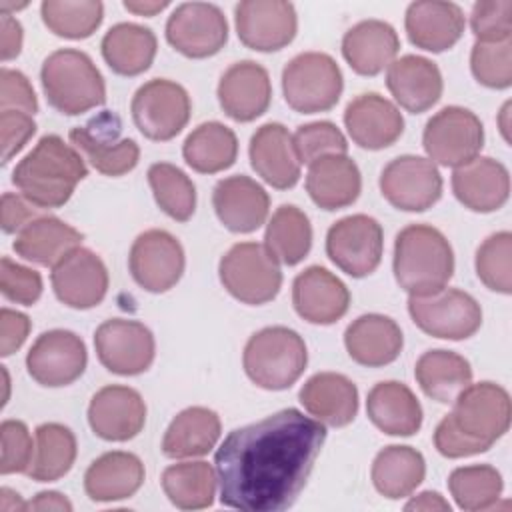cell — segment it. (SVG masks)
I'll return each mask as SVG.
<instances>
[{
	"label": "cell",
	"mask_w": 512,
	"mask_h": 512,
	"mask_svg": "<svg viewBox=\"0 0 512 512\" xmlns=\"http://www.w3.org/2000/svg\"><path fill=\"white\" fill-rule=\"evenodd\" d=\"M324 440V424L296 408L232 430L214 454L220 502L242 512L290 508Z\"/></svg>",
	"instance_id": "6da1fadb"
},
{
	"label": "cell",
	"mask_w": 512,
	"mask_h": 512,
	"mask_svg": "<svg viewBox=\"0 0 512 512\" xmlns=\"http://www.w3.org/2000/svg\"><path fill=\"white\" fill-rule=\"evenodd\" d=\"M510 394L494 382L468 384L434 430V446L446 458L482 454L510 428Z\"/></svg>",
	"instance_id": "7a4b0ae2"
},
{
	"label": "cell",
	"mask_w": 512,
	"mask_h": 512,
	"mask_svg": "<svg viewBox=\"0 0 512 512\" xmlns=\"http://www.w3.org/2000/svg\"><path fill=\"white\" fill-rule=\"evenodd\" d=\"M86 174L84 156L60 136L48 134L16 164L12 182L36 208H60Z\"/></svg>",
	"instance_id": "3957f363"
},
{
	"label": "cell",
	"mask_w": 512,
	"mask_h": 512,
	"mask_svg": "<svg viewBox=\"0 0 512 512\" xmlns=\"http://www.w3.org/2000/svg\"><path fill=\"white\" fill-rule=\"evenodd\" d=\"M392 266L402 290L424 296L446 288L454 274V252L438 228L410 224L396 236Z\"/></svg>",
	"instance_id": "277c9868"
},
{
	"label": "cell",
	"mask_w": 512,
	"mask_h": 512,
	"mask_svg": "<svg viewBox=\"0 0 512 512\" xmlns=\"http://www.w3.org/2000/svg\"><path fill=\"white\" fill-rule=\"evenodd\" d=\"M44 96L66 116L88 112L106 102V84L92 58L76 48L52 52L40 70Z\"/></svg>",
	"instance_id": "5b68a950"
},
{
	"label": "cell",
	"mask_w": 512,
	"mask_h": 512,
	"mask_svg": "<svg viewBox=\"0 0 512 512\" xmlns=\"http://www.w3.org/2000/svg\"><path fill=\"white\" fill-rule=\"evenodd\" d=\"M242 364L246 376L264 390H286L304 372L308 350L302 336L286 326H268L250 336Z\"/></svg>",
	"instance_id": "8992f818"
},
{
	"label": "cell",
	"mask_w": 512,
	"mask_h": 512,
	"mask_svg": "<svg viewBox=\"0 0 512 512\" xmlns=\"http://www.w3.org/2000/svg\"><path fill=\"white\" fill-rule=\"evenodd\" d=\"M342 88L340 66L324 52H302L282 70L284 100L300 114L330 110L340 100Z\"/></svg>",
	"instance_id": "52a82bcc"
},
{
	"label": "cell",
	"mask_w": 512,
	"mask_h": 512,
	"mask_svg": "<svg viewBox=\"0 0 512 512\" xmlns=\"http://www.w3.org/2000/svg\"><path fill=\"white\" fill-rule=\"evenodd\" d=\"M220 282L236 300L260 306L274 300L282 286L278 260L256 242L234 244L220 260Z\"/></svg>",
	"instance_id": "ba28073f"
},
{
	"label": "cell",
	"mask_w": 512,
	"mask_h": 512,
	"mask_svg": "<svg viewBox=\"0 0 512 512\" xmlns=\"http://www.w3.org/2000/svg\"><path fill=\"white\" fill-rule=\"evenodd\" d=\"M408 312L422 332L442 340H466L482 326L480 304L474 296L458 288L410 296Z\"/></svg>",
	"instance_id": "9c48e42d"
},
{
	"label": "cell",
	"mask_w": 512,
	"mask_h": 512,
	"mask_svg": "<svg viewBox=\"0 0 512 512\" xmlns=\"http://www.w3.org/2000/svg\"><path fill=\"white\" fill-rule=\"evenodd\" d=\"M136 128L156 142L172 140L190 120L192 104L184 86L168 78L144 82L130 104Z\"/></svg>",
	"instance_id": "30bf717a"
},
{
	"label": "cell",
	"mask_w": 512,
	"mask_h": 512,
	"mask_svg": "<svg viewBox=\"0 0 512 512\" xmlns=\"http://www.w3.org/2000/svg\"><path fill=\"white\" fill-rule=\"evenodd\" d=\"M422 146L428 160L458 168L480 154L484 146V126L472 110L446 106L426 122Z\"/></svg>",
	"instance_id": "8fae6325"
},
{
	"label": "cell",
	"mask_w": 512,
	"mask_h": 512,
	"mask_svg": "<svg viewBox=\"0 0 512 512\" xmlns=\"http://www.w3.org/2000/svg\"><path fill=\"white\" fill-rule=\"evenodd\" d=\"M384 250V230L380 222L366 214L340 218L328 228L326 254L348 276L364 278L372 274Z\"/></svg>",
	"instance_id": "7c38bea8"
},
{
	"label": "cell",
	"mask_w": 512,
	"mask_h": 512,
	"mask_svg": "<svg viewBox=\"0 0 512 512\" xmlns=\"http://www.w3.org/2000/svg\"><path fill=\"white\" fill-rule=\"evenodd\" d=\"M120 118L104 110L86 126L70 130L74 148L104 176H122L138 164L140 148L132 138H120Z\"/></svg>",
	"instance_id": "4fadbf2b"
},
{
	"label": "cell",
	"mask_w": 512,
	"mask_h": 512,
	"mask_svg": "<svg viewBox=\"0 0 512 512\" xmlns=\"http://www.w3.org/2000/svg\"><path fill=\"white\" fill-rule=\"evenodd\" d=\"M94 348L100 364L120 376H136L150 368L156 342L148 326L138 320L110 318L94 332Z\"/></svg>",
	"instance_id": "5bb4252c"
},
{
	"label": "cell",
	"mask_w": 512,
	"mask_h": 512,
	"mask_svg": "<svg viewBox=\"0 0 512 512\" xmlns=\"http://www.w3.org/2000/svg\"><path fill=\"white\" fill-rule=\"evenodd\" d=\"M168 44L186 58L218 54L228 40V22L216 4L184 2L166 22Z\"/></svg>",
	"instance_id": "9a60e30c"
},
{
	"label": "cell",
	"mask_w": 512,
	"mask_h": 512,
	"mask_svg": "<svg viewBox=\"0 0 512 512\" xmlns=\"http://www.w3.org/2000/svg\"><path fill=\"white\" fill-rule=\"evenodd\" d=\"M380 192L398 210L424 212L440 200L442 176L432 160L404 154L384 166Z\"/></svg>",
	"instance_id": "2e32d148"
},
{
	"label": "cell",
	"mask_w": 512,
	"mask_h": 512,
	"mask_svg": "<svg viewBox=\"0 0 512 512\" xmlns=\"http://www.w3.org/2000/svg\"><path fill=\"white\" fill-rule=\"evenodd\" d=\"M184 248L176 236L152 228L142 232L128 254V268L134 282L146 292H166L178 284L184 274Z\"/></svg>",
	"instance_id": "e0dca14e"
},
{
	"label": "cell",
	"mask_w": 512,
	"mask_h": 512,
	"mask_svg": "<svg viewBox=\"0 0 512 512\" xmlns=\"http://www.w3.org/2000/svg\"><path fill=\"white\" fill-rule=\"evenodd\" d=\"M88 362L84 340L70 330H48L42 332L26 356L28 374L48 388L68 386L78 380Z\"/></svg>",
	"instance_id": "ac0fdd59"
},
{
	"label": "cell",
	"mask_w": 512,
	"mask_h": 512,
	"mask_svg": "<svg viewBox=\"0 0 512 512\" xmlns=\"http://www.w3.org/2000/svg\"><path fill=\"white\" fill-rule=\"evenodd\" d=\"M234 20L240 42L258 52L288 46L298 30L296 8L284 0H244L236 4Z\"/></svg>",
	"instance_id": "d6986e66"
},
{
	"label": "cell",
	"mask_w": 512,
	"mask_h": 512,
	"mask_svg": "<svg viewBox=\"0 0 512 512\" xmlns=\"http://www.w3.org/2000/svg\"><path fill=\"white\" fill-rule=\"evenodd\" d=\"M50 282L62 304L88 310L104 300L108 292V270L98 254L80 246L52 268Z\"/></svg>",
	"instance_id": "ffe728a7"
},
{
	"label": "cell",
	"mask_w": 512,
	"mask_h": 512,
	"mask_svg": "<svg viewBox=\"0 0 512 512\" xmlns=\"http://www.w3.org/2000/svg\"><path fill=\"white\" fill-rule=\"evenodd\" d=\"M88 424L102 440L126 442L144 428L146 404L140 392L130 386H104L90 400Z\"/></svg>",
	"instance_id": "44dd1931"
},
{
	"label": "cell",
	"mask_w": 512,
	"mask_h": 512,
	"mask_svg": "<svg viewBox=\"0 0 512 512\" xmlns=\"http://www.w3.org/2000/svg\"><path fill=\"white\" fill-rule=\"evenodd\" d=\"M212 206L218 220L236 234L258 230L270 210V196L250 176L236 174L218 180L212 190Z\"/></svg>",
	"instance_id": "7402d4cb"
},
{
	"label": "cell",
	"mask_w": 512,
	"mask_h": 512,
	"mask_svg": "<svg viewBox=\"0 0 512 512\" xmlns=\"http://www.w3.org/2000/svg\"><path fill=\"white\" fill-rule=\"evenodd\" d=\"M344 124L352 142L366 150L388 148L404 132V118L398 106L376 92L350 100L344 110Z\"/></svg>",
	"instance_id": "603a6c76"
},
{
	"label": "cell",
	"mask_w": 512,
	"mask_h": 512,
	"mask_svg": "<svg viewBox=\"0 0 512 512\" xmlns=\"http://www.w3.org/2000/svg\"><path fill=\"white\" fill-rule=\"evenodd\" d=\"M292 304L300 318L310 324H334L350 306L346 284L322 266H310L292 282Z\"/></svg>",
	"instance_id": "cb8c5ba5"
},
{
	"label": "cell",
	"mask_w": 512,
	"mask_h": 512,
	"mask_svg": "<svg viewBox=\"0 0 512 512\" xmlns=\"http://www.w3.org/2000/svg\"><path fill=\"white\" fill-rule=\"evenodd\" d=\"M272 100L268 70L254 60L232 64L218 82V102L236 122H252L262 116Z\"/></svg>",
	"instance_id": "d4e9b609"
},
{
	"label": "cell",
	"mask_w": 512,
	"mask_h": 512,
	"mask_svg": "<svg viewBox=\"0 0 512 512\" xmlns=\"http://www.w3.org/2000/svg\"><path fill=\"white\" fill-rule=\"evenodd\" d=\"M248 154L254 172L272 188L286 190L300 180V160L284 124H262L250 138Z\"/></svg>",
	"instance_id": "484cf974"
},
{
	"label": "cell",
	"mask_w": 512,
	"mask_h": 512,
	"mask_svg": "<svg viewBox=\"0 0 512 512\" xmlns=\"http://www.w3.org/2000/svg\"><path fill=\"white\" fill-rule=\"evenodd\" d=\"M452 190L460 204L472 212L500 210L510 196L508 168L490 158L476 156L470 162L454 168Z\"/></svg>",
	"instance_id": "4316f807"
},
{
	"label": "cell",
	"mask_w": 512,
	"mask_h": 512,
	"mask_svg": "<svg viewBox=\"0 0 512 512\" xmlns=\"http://www.w3.org/2000/svg\"><path fill=\"white\" fill-rule=\"evenodd\" d=\"M466 16L454 2L418 0L406 10L404 28L410 42L426 52H444L464 34Z\"/></svg>",
	"instance_id": "83f0119b"
},
{
	"label": "cell",
	"mask_w": 512,
	"mask_h": 512,
	"mask_svg": "<svg viewBox=\"0 0 512 512\" xmlns=\"http://www.w3.org/2000/svg\"><path fill=\"white\" fill-rule=\"evenodd\" d=\"M386 86L394 100L412 114L430 110L442 96L444 82L436 62L406 54L396 58L386 72Z\"/></svg>",
	"instance_id": "f1b7e54d"
},
{
	"label": "cell",
	"mask_w": 512,
	"mask_h": 512,
	"mask_svg": "<svg viewBox=\"0 0 512 512\" xmlns=\"http://www.w3.org/2000/svg\"><path fill=\"white\" fill-rule=\"evenodd\" d=\"M344 346L356 364L380 368L400 356L404 338L390 316L362 314L346 328Z\"/></svg>",
	"instance_id": "f546056e"
},
{
	"label": "cell",
	"mask_w": 512,
	"mask_h": 512,
	"mask_svg": "<svg viewBox=\"0 0 512 512\" xmlns=\"http://www.w3.org/2000/svg\"><path fill=\"white\" fill-rule=\"evenodd\" d=\"M302 406L326 426H346L358 412L356 384L338 372H318L310 376L298 394Z\"/></svg>",
	"instance_id": "4dcf8cb0"
},
{
	"label": "cell",
	"mask_w": 512,
	"mask_h": 512,
	"mask_svg": "<svg viewBox=\"0 0 512 512\" xmlns=\"http://www.w3.org/2000/svg\"><path fill=\"white\" fill-rule=\"evenodd\" d=\"M306 190L322 210H340L360 196L362 176L352 158L330 154L308 164Z\"/></svg>",
	"instance_id": "1f68e13d"
},
{
	"label": "cell",
	"mask_w": 512,
	"mask_h": 512,
	"mask_svg": "<svg viewBox=\"0 0 512 512\" xmlns=\"http://www.w3.org/2000/svg\"><path fill=\"white\" fill-rule=\"evenodd\" d=\"M400 48L396 30L384 20H362L342 38V56L356 74L376 76L388 68Z\"/></svg>",
	"instance_id": "d6a6232c"
},
{
	"label": "cell",
	"mask_w": 512,
	"mask_h": 512,
	"mask_svg": "<svg viewBox=\"0 0 512 512\" xmlns=\"http://www.w3.org/2000/svg\"><path fill=\"white\" fill-rule=\"evenodd\" d=\"M144 464L132 452L112 450L98 456L84 474V490L94 502H116L134 496L144 482Z\"/></svg>",
	"instance_id": "836d02e7"
},
{
	"label": "cell",
	"mask_w": 512,
	"mask_h": 512,
	"mask_svg": "<svg viewBox=\"0 0 512 512\" xmlns=\"http://www.w3.org/2000/svg\"><path fill=\"white\" fill-rule=\"evenodd\" d=\"M80 244L82 234L74 226L56 216H38L16 234L12 248L28 262L54 268Z\"/></svg>",
	"instance_id": "e575fe53"
},
{
	"label": "cell",
	"mask_w": 512,
	"mask_h": 512,
	"mask_svg": "<svg viewBox=\"0 0 512 512\" xmlns=\"http://www.w3.org/2000/svg\"><path fill=\"white\" fill-rule=\"evenodd\" d=\"M372 424L390 436H412L422 426V406L414 392L396 380L378 382L366 398Z\"/></svg>",
	"instance_id": "d590c367"
},
{
	"label": "cell",
	"mask_w": 512,
	"mask_h": 512,
	"mask_svg": "<svg viewBox=\"0 0 512 512\" xmlns=\"http://www.w3.org/2000/svg\"><path fill=\"white\" fill-rule=\"evenodd\" d=\"M220 418L204 406H190L174 416L162 438L168 458H194L208 454L220 438Z\"/></svg>",
	"instance_id": "8d00e7d4"
},
{
	"label": "cell",
	"mask_w": 512,
	"mask_h": 512,
	"mask_svg": "<svg viewBox=\"0 0 512 512\" xmlns=\"http://www.w3.org/2000/svg\"><path fill=\"white\" fill-rule=\"evenodd\" d=\"M100 48L106 64L116 74L138 76L154 62L158 42L150 28L134 22H120L104 34Z\"/></svg>",
	"instance_id": "74e56055"
},
{
	"label": "cell",
	"mask_w": 512,
	"mask_h": 512,
	"mask_svg": "<svg viewBox=\"0 0 512 512\" xmlns=\"http://www.w3.org/2000/svg\"><path fill=\"white\" fill-rule=\"evenodd\" d=\"M414 376L428 398L440 404H452L472 382V368L464 356L438 348L428 350L418 358Z\"/></svg>",
	"instance_id": "f35d334b"
},
{
	"label": "cell",
	"mask_w": 512,
	"mask_h": 512,
	"mask_svg": "<svg viewBox=\"0 0 512 512\" xmlns=\"http://www.w3.org/2000/svg\"><path fill=\"white\" fill-rule=\"evenodd\" d=\"M372 484L390 500L410 496L426 476L424 456L412 446L392 444L380 450L372 462Z\"/></svg>",
	"instance_id": "ab89813d"
},
{
	"label": "cell",
	"mask_w": 512,
	"mask_h": 512,
	"mask_svg": "<svg viewBox=\"0 0 512 512\" xmlns=\"http://www.w3.org/2000/svg\"><path fill=\"white\" fill-rule=\"evenodd\" d=\"M182 156L186 164L200 174L222 172L236 162V134L222 122H204L184 140Z\"/></svg>",
	"instance_id": "60d3db41"
},
{
	"label": "cell",
	"mask_w": 512,
	"mask_h": 512,
	"mask_svg": "<svg viewBox=\"0 0 512 512\" xmlns=\"http://www.w3.org/2000/svg\"><path fill=\"white\" fill-rule=\"evenodd\" d=\"M264 246L286 266L302 262L312 248V226L308 216L294 204H282L276 208L266 226Z\"/></svg>",
	"instance_id": "b9f144b4"
},
{
	"label": "cell",
	"mask_w": 512,
	"mask_h": 512,
	"mask_svg": "<svg viewBox=\"0 0 512 512\" xmlns=\"http://www.w3.org/2000/svg\"><path fill=\"white\" fill-rule=\"evenodd\" d=\"M216 472L204 462H178L162 472V490L180 510H200L214 502Z\"/></svg>",
	"instance_id": "7bdbcfd3"
},
{
	"label": "cell",
	"mask_w": 512,
	"mask_h": 512,
	"mask_svg": "<svg viewBox=\"0 0 512 512\" xmlns=\"http://www.w3.org/2000/svg\"><path fill=\"white\" fill-rule=\"evenodd\" d=\"M34 436V458L26 474L36 482H54L68 474L78 452L74 432L64 424L46 422Z\"/></svg>",
	"instance_id": "ee69618b"
},
{
	"label": "cell",
	"mask_w": 512,
	"mask_h": 512,
	"mask_svg": "<svg viewBox=\"0 0 512 512\" xmlns=\"http://www.w3.org/2000/svg\"><path fill=\"white\" fill-rule=\"evenodd\" d=\"M42 22L50 32L70 40L92 36L104 18V4L98 0H44Z\"/></svg>",
	"instance_id": "f6af8a7d"
},
{
	"label": "cell",
	"mask_w": 512,
	"mask_h": 512,
	"mask_svg": "<svg viewBox=\"0 0 512 512\" xmlns=\"http://www.w3.org/2000/svg\"><path fill=\"white\" fill-rule=\"evenodd\" d=\"M148 184L154 200L164 214L178 222L192 218L196 210V186L178 166L156 162L148 168Z\"/></svg>",
	"instance_id": "bcb514c9"
},
{
	"label": "cell",
	"mask_w": 512,
	"mask_h": 512,
	"mask_svg": "<svg viewBox=\"0 0 512 512\" xmlns=\"http://www.w3.org/2000/svg\"><path fill=\"white\" fill-rule=\"evenodd\" d=\"M448 488L462 510H486L498 502L504 482L494 466L472 464L452 470Z\"/></svg>",
	"instance_id": "7dc6e473"
},
{
	"label": "cell",
	"mask_w": 512,
	"mask_h": 512,
	"mask_svg": "<svg viewBox=\"0 0 512 512\" xmlns=\"http://www.w3.org/2000/svg\"><path fill=\"white\" fill-rule=\"evenodd\" d=\"M480 282L500 294L512 292V234L508 230L488 236L476 250Z\"/></svg>",
	"instance_id": "c3c4849f"
},
{
	"label": "cell",
	"mask_w": 512,
	"mask_h": 512,
	"mask_svg": "<svg viewBox=\"0 0 512 512\" xmlns=\"http://www.w3.org/2000/svg\"><path fill=\"white\" fill-rule=\"evenodd\" d=\"M470 70L486 88H508L512 84V40L476 42L470 52Z\"/></svg>",
	"instance_id": "681fc988"
},
{
	"label": "cell",
	"mask_w": 512,
	"mask_h": 512,
	"mask_svg": "<svg viewBox=\"0 0 512 512\" xmlns=\"http://www.w3.org/2000/svg\"><path fill=\"white\" fill-rule=\"evenodd\" d=\"M300 164H312L314 160L330 154H346L348 142L340 128L328 120L310 122L298 126L292 136Z\"/></svg>",
	"instance_id": "f907efd6"
},
{
	"label": "cell",
	"mask_w": 512,
	"mask_h": 512,
	"mask_svg": "<svg viewBox=\"0 0 512 512\" xmlns=\"http://www.w3.org/2000/svg\"><path fill=\"white\" fill-rule=\"evenodd\" d=\"M470 28L476 42L512 40V0H480L472 6Z\"/></svg>",
	"instance_id": "816d5d0a"
},
{
	"label": "cell",
	"mask_w": 512,
	"mask_h": 512,
	"mask_svg": "<svg viewBox=\"0 0 512 512\" xmlns=\"http://www.w3.org/2000/svg\"><path fill=\"white\" fill-rule=\"evenodd\" d=\"M0 440H2L0 472L4 476L16 474V472H28L34 458V444L28 432V426L20 420H4L0 426Z\"/></svg>",
	"instance_id": "f5cc1de1"
},
{
	"label": "cell",
	"mask_w": 512,
	"mask_h": 512,
	"mask_svg": "<svg viewBox=\"0 0 512 512\" xmlns=\"http://www.w3.org/2000/svg\"><path fill=\"white\" fill-rule=\"evenodd\" d=\"M0 290L10 302L32 306L42 296V276L4 256L0 262Z\"/></svg>",
	"instance_id": "db71d44e"
},
{
	"label": "cell",
	"mask_w": 512,
	"mask_h": 512,
	"mask_svg": "<svg viewBox=\"0 0 512 512\" xmlns=\"http://www.w3.org/2000/svg\"><path fill=\"white\" fill-rule=\"evenodd\" d=\"M0 110H18L30 116L36 114L38 100L34 88L20 70H0Z\"/></svg>",
	"instance_id": "11a10c76"
},
{
	"label": "cell",
	"mask_w": 512,
	"mask_h": 512,
	"mask_svg": "<svg viewBox=\"0 0 512 512\" xmlns=\"http://www.w3.org/2000/svg\"><path fill=\"white\" fill-rule=\"evenodd\" d=\"M2 128V164H8L36 132V122L30 114L18 110H0Z\"/></svg>",
	"instance_id": "9f6ffc18"
},
{
	"label": "cell",
	"mask_w": 512,
	"mask_h": 512,
	"mask_svg": "<svg viewBox=\"0 0 512 512\" xmlns=\"http://www.w3.org/2000/svg\"><path fill=\"white\" fill-rule=\"evenodd\" d=\"M30 332V318L22 312L2 308L0 312V354L10 356L14 354L28 338Z\"/></svg>",
	"instance_id": "6f0895ef"
},
{
	"label": "cell",
	"mask_w": 512,
	"mask_h": 512,
	"mask_svg": "<svg viewBox=\"0 0 512 512\" xmlns=\"http://www.w3.org/2000/svg\"><path fill=\"white\" fill-rule=\"evenodd\" d=\"M38 210L34 204H30L22 194L4 192L2 194V230L6 234H18L28 222L38 218Z\"/></svg>",
	"instance_id": "680465c9"
},
{
	"label": "cell",
	"mask_w": 512,
	"mask_h": 512,
	"mask_svg": "<svg viewBox=\"0 0 512 512\" xmlns=\"http://www.w3.org/2000/svg\"><path fill=\"white\" fill-rule=\"evenodd\" d=\"M0 30H2V60H12L20 54L22 50V24L12 16V14H2L0 18Z\"/></svg>",
	"instance_id": "91938a15"
},
{
	"label": "cell",
	"mask_w": 512,
	"mask_h": 512,
	"mask_svg": "<svg viewBox=\"0 0 512 512\" xmlns=\"http://www.w3.org/2000/svg\"><path fill=\"white\" fill-rule=\"evenodd\" d=\"M26 510H64L70 512L72 504L70 500L60 492H40L30 502H26Z\"/></svg>",
	"instance_id": "94428289"
},
{
	"label": "cell",
	"mask_w": 512,
	"mask_h": 512,
	"mask_svg": "<svg viewBox=\"0 0 512 512\" xmlns=\"http://www.w3.org/2000/svg\"><path fill=\"white\" fill-rule=\"evenodd\" d=\"M406 510H426V512H434V510H444V512H450V504L448 500H444V496H440L438 492H432V490H426L418 496H414L406 506Z\"/></svg>",
	"instance_id": "6125c7cd"
},
{
	"label": "cell",
	"mask_w": 512,
	"mask_h": 512,
	"mask_svg": "<svg viewBox=\"0 0 512 512\" xmlns=\"http://www.w3.org/2000/svg\"><path fill=\"white\" fill-rule=\"evenodd\" d=\"M170 2L168 0H126L124 8L136 16H154L162 12Z\"/></svg>",
	"instance_id": "be15d7a7"
},
{
	"label": "cell",
	"mask_w": 512,
	"mask_h": 512,
	"mask_svg": "<svg viewBox=\"0 0 512 512\" xmlns=\"http://www.w3.org/2000/svg\"><path fill=\"white\" fill-rule=\"evenodd\" d=\"M0 510L2 512H16V510H26V502H22L20 494L10 490V488H2L0 490Z\"/></svg>",
	"instance_id": "e7e4bbea"
}]
</instances>
